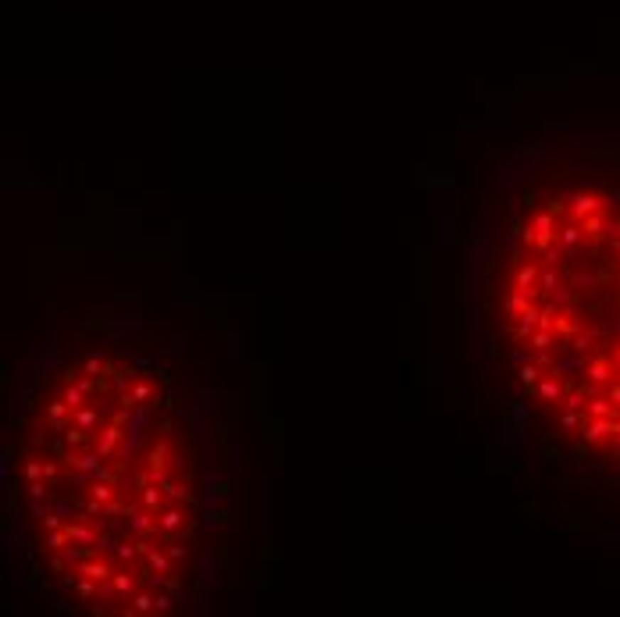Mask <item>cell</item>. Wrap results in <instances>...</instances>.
Instances as JSON below:
<instances>
[{
	"instance_id": "7a4b0ae2",
	"label": "cell",
	"mask_w": 620,
	"mask_h": 617,
	"mask_svg": "<svg viewBox=\"0 0 620 617\" xmlns=\"http://www.w3.org/2000/svg\"><path fill=\"white\" fill-rule=\"evenodd\" d=\"M609 193L567 189L513 221L499 271L503 357L535 414L620 464V307L609 311Z\"/></svg>"
},
{
	"instance_id": "6da1fadb",
	"label": "cell",
	"mask_w": 620,
	"mask_h": 617,
	"mask_svg": "<svg viewBox=\"0 0 620 617\" xmlns=\"http://www.w3.org/2000/svg\"><path fill=\"white\" fill-rule=\"evenodd\" d=\"M18 492L36 567L75 610L182 599L200 553V453L154 368L118 354L65 368L26 421Z\"/></svg>"
}]
</instances>
